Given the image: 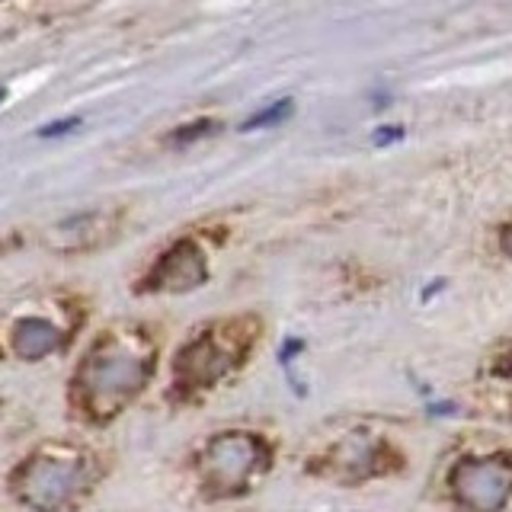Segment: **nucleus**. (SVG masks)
Masks as SVG:
<instances>
[{
  "mask_svg": "<svg viewBox=\"0 0 512 512\" xmlns=\"http://www.w3.org/2000/svg\"><path fill=\"white\" fill-rule=\"evenodd\" d=\"M90 480V458L71 445H45L32 452L13 474V493L36 512H58L84 493Z\"/></svg>",
  "mask_w": 512,
  "mask_h": 512,
  "instance_id": "nucleus-3",
  "label": "nucleus"
},
{
  "mask_svg": "<svg viewBox=\"0 0 512 512\" xmlns=\"http://www.w3.org/2000/svg\"><path fill=\"white\" fill-rule=\"evenodd\" d=\"M448 490L471 512H503L512 496V461L503 455L461 458L448 474Z\"/></svg>",
  "mask_w": 512,
  "mask_h": 512,
  "instance_id": "nucleus-5",
  "label": "nucleus"
},
{
  "mask_svg": "<svg viewBox=\"0 0 512 512\" xmlns=\"http://www.w3.org/2000/svg\"><path fill=\"white\" fill-rule=\"evenodd\" d=\"M272 461L269 445L250 432H224L202 452V487L208 496H240Z\"/></svg>",
  "mask_w": 512,
  "mask_h": 512,
  "instance_id": "nucleus-4",
  "label": "nucleus"
},
{
  "mask_svg": "<svg viewBox=\"0 0 512 512\" xmlns=\"http://www.w3.org/2000/svg\"><path fill=\"white\" fill-rule=\"evenodd\" d=\"M314 464H317L320 474H327L333 480H343V484H359V480L397 471L400 464H404V455H397L388 442L356 432V436H346L333 448H327V452L320 455Z\"/></svg>",
  "mask_w": 512,
  "mask_h": 512,
  "instance_id": "nucleus-6",
  "label": "nucleus"
},
{
  "mask_svg": "<svg viewBox=\"0 0 512 512\" xmlns=\"http://www.w3.org/2000/svg\"><path fill=\"white\" fill-rule=\"evenodd\" d=\"M154 349L148 336L116 330L96 340L74 378V400L93 420H112L128 400H135L151 378Z\"/></svg>",
  "mask_w": 512,
  "mask_h": 512,
  "instance_id": "nucleus-1",
  "label": "nucleus"
},
{
  "mask_svg": "<svg viewBox=\"0 0 512 512\" xmlns=\"http://www.w3.org/2000/svg\"><path fill=\"white\" fill-rule=\"evenodd\" d=\"M0 100H4V90H0Z\"/></svg>",
  "mask_w": 512,
  "mask_h": 512,
  "instance_id": "nucleus-14",
  "label": "nucleus"
},
{
  "mask_svg": "<svg viewBox=\"0 0 512 512\" xmlns=\"http://www.w3.org/2000/svg\"><path fill=\"white\" fill-rule=\"evenodd\" d=\"M288 109H292V106H288V100H282L279 106H272V109L260 112V116H256V119H250V122H247V128H256V125H266V122H276V119H282V116H285V112H288Z\"/></svg>",
  "mask_w": 512,
  "mask_h": 512,
  "instance_id": "nucleus-11",
  "label": "nucleus"
},
{
  "mask_svg": "<svg viewBox=\"0 0 512 512\" xmlns=\"http://www.w3.org/2000/svg\"><path fill=\"white\" fill-rule=\"evenodd\" d=\"M61 330L58 324H52L48 317H20L10 330V349L16 359L23 362H39L45 356H52V352L61 349Z\"/></svg>",
  "mask_w": 512,
  "mask_h": 512,
  "instance_id": "nucleus-9",
  "label": "nucleus"
},
{
  "mask_svg": "<svg viewBox=\"0 0 512 512\" xmlns=\"http://www.w3.org/2000/svg\"><path fill=\"white\" fill-rule=\"evenodd\" d=\"M208 279L205 253L196 240H176L173 247H167L157 256V263L148 269V276L141 279V285L148 292H192Z\"/></svg>",
  "mask_w": 512,
  "mask_h": 512,
  "instance_id": "nucleus-7",
  "label": "nucleus"
},
{
  "mask_svg": "<svg viewBox=\"0 0 512 512\" xmlns=\"http://www.w3.org/2000/svg\"><path fill=\"white\" fill-rule=\"evenodd\" d=\"M119 224H122V215L112 212V208H90V212H77L58 221L52 234H48V244L61 253H84L112 240V234L119 231Z\"/></svg>",
  "mask_w": 512,
  "mask_h": 512,
  "instance_id": "nucleus-8",
  "label": "nucleus"
},
{
  "mask_svg": "<svg viewBox=\"0 0 512 512\" xmlns=\"http://www.w3.org/2000/svg\"><path fill=\"white\" fill-rule=\"evenodd\" d=\"M500 244H503V253L512 260V221L503 228V234H500Z\"/></svg>",
  "mask_w": 512,
  "mask_h": 512,
  "instance_id": "nucleus-13",
  "label": "nucleus"
},
{
  "mask_svg": "<svg viewBox=\"0 0 512 512\" xmlns=\"http://www.w3.org/2000/svg\"><path fill=\"white\" fill-rule=\"evenodd\" d=\"M493 375L500 378V381H506V384H512V343L503 349V356H500V362L493 365Z\"/></svg>",
  "mask_w": 512,
  "mask_h": 512,
  "instance_id": "nucleus-12",
  "label": "nucleus"
},
{
  "mask_svg": "<svg viewBox=\"0 0 512 512\" xmlns=\"http://www.w3.org/2000/svg\"><path fill=\"white\" fill-rule=\"evenodd\" d=\"M215 122H196V125H183L180 132H176L173 138L176 141H192V138H202V135H212L215 132Z\"/></svg>",
  "mask_w": 512,
  "mask_h": 512,
  "instance_id": "nucleus-10",
  "label": "nucleus"
},
{
  "mask_svg": "<svg viewBox=\"0 0 512 512\" xmlns=\"http://www.w3.org/2000/svg\"><path fill=\"white\" fill-rule=\"evenodd\" d=\"M256 333L260 324L253 317H231L221 320V324L202 330L196 340L180 349L173 368V384L180 394H199L215 388V384L240 368L250 356V349L256 343Z\"/></svg>",
  "mask_w": 512,
  "mask_h": 512,
  "instance_id": "nucleus-2",
  "label": "nucleus"
}]
</instances>
